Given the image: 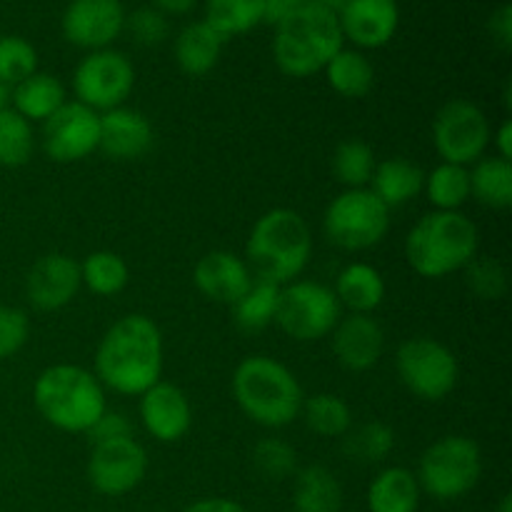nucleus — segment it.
<instances>
[{
  "instance_id": "40",
  "label": "nucleus",
  "mask_w": 512,
  "mask_h": 512,
  "mask_svg": "<svg viewBox=\"0 0 512 512\" xmlns=\"http://www.w3.org/2000/svg\"><path fill=\"white\" fill-rule=\"evenodd\" d=\"M465 283H468L470 293L480 300H500L508 293V273H505L503 263L495 258L475 255L465 265Z\"/></svg>"
},
{
  "instance_id": "36",
  "label": "nucleus",
  "mask_w": 512,
  "mask_h": 512,
  "mask_svg": "<svg viewBox=\"0 0 512 512\" xmlns=\"http://www.w3.org/2000/svg\"><path fill=\"white\" fill-rule=\"evenodd\" d=\"M345 455L355 463L373 465L383 463L395 448V430L388 423H380V420H370V423L358 425V428H350V433L345 435Z\"/></svg>"
},
{
  "instance_id": "39",
  "label": "nucleus",
  "mask_w": 512,
  "mask_h": 512,
  "mask_svg": "<svg viewBox=\"0 0 512 512\" xmlns=\"http://www.w3.org/2000/svg\"><path fill=\"white\" fill-rule=\"evenodd\" d=\"M253 465L265 480H288L298 473V450L283 438H263L253 448Z\"/></svg>"
},
{
  "instance_id": "26",
  "label": "nucleus",
  "mask_w": 512,
  "mask_h": 512,
  "mask_svg": "<svg viewBox=\"0 0 512 512\" xmlns=\"http://www.w3.org/2000/svg\"><path fill=\"white\" fill-rule=\"evenodd\" d=\"M423 183L425 170L420 165H415L408 158H388L375 165L368 188L393 210L403 208L410 200L418 198L423 193Z\"/></svg>"
},
{
  "instance_id": "27",
  "label": "nucleus",
  "mask_w": 512,
  "mask_h": 512,
  "mask_svg": "<svg viewBox=\"0 0 512 512\" xmlns=\"http://www.w3.org/2000/svg\"><path fill=\"white\" fill-rule=\"evenodd\" d=\"M295 512H340L343 510V485L325 465H308L293 475Z\"/></svg>"
},
{
  "instance_id": "31",
  "label": "nucleus",
  "mask_w": 512,
  "mask_h": 512,
  "mask_svg": "<svg viewBox=\"0 0 512 512\" xmlns=\"http://www.w3.org/2000/svg\"><path fill=\"white\" fill-rule=\"evenodd\" d=\"M80 283L98 298H113L128 288L130 268L123 255L113 250H95L80 263Z\"/></svg>"
},
{
  "instance_id": "16",
  "label": "nucleus",
  "mask_w": 512,
  "mask_h": 512,
  "mask_svg": "<svg viewBox=\"0 0 512 512\" xmlns=\"http://www.w3.org/2000/svg\"><path fill=\"white\" fill-rule=\"evenodd\" d=\"M80 288V263L65 253L43 255L25 275V298L40 313L68 308L78 298Z\"/></svg>"
},
{
  "instance_id": "38",
  "label": "nucleus",
  "mask_w": 512,
  "mask_h": 512,
  "mask_svg": "<svg viewBox=\"0 0 512 512\" xmlns=\"http://www.w3.org/2000/svg\"><path fill=\"white\" fill-rule=\"evenodd\" d=\"M38 73V50L23 35H0V83L13 88Z\"/></svg>"
},
{
  "instance_id": "10",
  "label": "nucleus",
  "mask_w": 512,
  "mask_h": 512,
  "mask_svg": "<svg viewBox=\"0 0 512 512\" xmlns=\"http://www.w3.org/2000/svg\"><path fill=\"white\" fill-rule=\"evenodd\" d=\"M340 318L343 308L330 285L318 280H293L280 288L275 325L295 343L330 338Z\"/></svg>"
},
{
  "instance_id": "37",
  "label": "nucleus",
  "mask_w": 512,
  "mask_h": 512,
  "mask_svg": "<svg viewBox=\"0 0 512 512\" xmlns=\"http://www.w3.org/2000/svg\"><path fill=\"white\" fill-rule=\"evenodd\" d=\"M375 150L365 140H343L333 153V173L345 188H368L375 173Z\"/></svg>"
},
{
  "instance_id": "22",
  "label": "nucleus",
  "mask_w": 512,
  "mask_h": 512,
  "mask_svg": "<svg viewBox=\"0 0 512 512\" xmlns=\"http://www.w3.org/2000/svg\"><path fill=\"white\" fill-rule=\"evenodd\" d=\"M225 38L205 20H193L185 25L173 43V58L178 68L190 78H203L213 73L223 55Z\"/></svg>"
},
{
  "instance_id": "30",
  "label": "nucleus",
  "mask_w": 512,
  "mask_h": 512,
  "mask_svg": "<svg viewBox=\"0 0 512 512\" xmlns=\"http://www.w3.org/2000/svg\"><path fill=\"white\" fill-rule=\"evenodd\" d=\"M298 420L318 438H345L353 428V410L340 395L315 393L303 398Z\"/></svg>"
},
{
  "instance_id": "5",
  "label": "nucleus",
  "mask_w": 512,
  "mask_h": 512,
  "mask_svg": "<svg viewBox=\"0 0 512 512\" xmlns=\"http://www.w3.org/2000/svg\"><path fill=\"white\" fill-rule=\"evenodd\" d=\"M343 45L338 13L318 3H305L273 25L270 53L280 73L303 80L323 73Z\"/></svg>"
},
{
  "instance_id": "12",
  "label": "nucleus",
  "mask_w": 512,
  "mask_h": 512,
  "mask_svg": "<svg viewBox=\"0 0 512 512\" xmlns=\"http://www.w3.org/2000/svg\"><path fill=\"white\" fill-rule=\"evenodd\" d=\"M73 100L83 103L95 113H108L120 108L133 95L135 65L125 53L115 48L93 50L73 70Z\"/></svg>"
},
{
  "instance_id": "13",
  "label": "nucleus",
  "mask_w": 512,
  "mask_h": 512,
  "mask_svg": "<svg viewBox=\"0 0 512 512\" xmlns=\"http://www.w3.org/2000/svg\"><path fill=\"white\" fill-rule=\"evenodd\" d=\"M85 473L95 493L105 498H120L133 493L148 475V450L133 435L95 443L90 445Z\"/></svg>"
},
{
  "instance_id": "24",
  "label": "nucleus",
  "mask_w": 512,
  "mask_h": 512,
  "mask_svg": "<svg viewBox=\"0 0 512 512\" xmlns=\"http://www.w3.org/2000/svg\"><path fill=\"white\" fill-rule=\"evenodd\" d=\"M65 103H68V90H65V85L60 83V78L43 73V70H38V73H33L30 78L13 85L8 100L10 108L18 115H23V118L33 125H43L45 120L53 113H58Z\"/></svg>"
},
{
  "instance_id": "17",
  "label": "nucleus",
  "mask_w": 512,
  "mask_h": 512,
  "mask_svg": "<svg viewBox=\"0 0 512 512\" xmlns=\"http://www.w3.org/2000/svg\"><path fill=\"white\" fill-rule=\"evenodd\" d=\"M340 33L355 50L385 48L400 28L398 0H345L338 10Z\"/></svg>"
},
{
  "instance_id": "11",
  "label": "nucleus",
  "mask_w": 512,
  "mask_h": 512,
  "mask_svg": "<svg viewBox=\"0 0 512 512\" xmlns=\"http://www.w3.org/2000/svg\"><path fill=\"white\" fill-rule=\"evenodd\" d=\"M488 115L478 103L465 98H453L438 110L433 120V145L440 155V163H453L470 168L485 158L490 148Z\"/></svg>"
},
{
  "instance_id": "19",
  "label": "nucleus",
  "mask_w": 512,
  "mask_h": 512,
  "mask_svg": "<svg viewBox=\"0 0 512 512\" xmlns=\"http://www.w3.org/2000/svg\"><path fill=\"white\" fill-rule=\"evenodd\" d=\"M333 355L350 373H365L383 358L385 330L373 315L348 313L338 320L330 333Z\"/></svg>"
},
{
  "instance_id": "51",
  "label": "nucleus",
  "mask_w": 512,
  "mask_h": 512,
  "mask_svg": "<svg viewBox=\"0 0 512 512\" xmlns=\"http://www.w3.org/2000/svg\"><path fill=\"white\" fill-rule=\"evenodd\" d=\"M8 100H10V88H5V85L0 83V108H8Z\"/></svg>"
},
{
  "instance_id": "23",
  "label": "nucleus",
  "mask_w": 512,
  "mask_h": 512,
  "mask_svg": "<svg viewBox=\"0 0 512 512\" xmlns=\"http://www.w3.org/2000/svg\"><path fill=\"white\" fill-rule=\"evenodd\" d=\"M340 308L358 315H373L385 300V278L375 265L355 260L338 273L333 285Z\"/></svg>"
},
{
  "instance_id": "25",
  "label": "nucleus",
  "mask_w": 512,
  "mask_h": 512,
  "mask_svg": "<svg viewBox=\"0 0 512 512\" xmlns=\"http://www.w3.org/2000/svg\"><path fill=\"white\" fill-rule=\"evenodd\" d=\"M423 490H420L418 478L413 470L403 465H390L383 468L368 485V503L370 512H418Z\"/></svg>"
},
{
  "instance_id": "46",
  "label": "nucleus",
  "mask_w": 512,
  "mask_h": 512,
  "mask_svg": "<svg viewBox=\"0 0 512 512\" xmlns=\"http://www.w3.org/2000/svg\"><path fill=\"white\" fill-rule=\"evenodd\" d=\"M305 3H313V0H265L263 23L278 25L285 15L293 13L295 8H300V5H305Z\"/></svg>"
},
{
  "instance_id": "41",
  "label": "nucleus",
  "mask_w": 512,
  "mask_h": 512,
  "mask_svg": "<svg viewBox=\"0 0 512 512\" xmlns=\"http://www.w3.org/2000/svg\"><path fill=\"white\" fill-rule=\"evenodd\" d=\"M125 30L138 45L155 48V45H163L168 40L170 20L153 5H143V8H135L133 13L125 15Z\"/></svg>"
},
{
  "instance_id": "34",
  "label": "nucleus",
  "mask_w": 512,
  "mask_h": 512,
  "mask_svg": "<svg viewBox=\"0 0 512 512\" xmlns=\"http://www.w3.org/2000/svg\"><path fill=\"white\" fill-rule=\"evenodd\" d=\"M280 285L265 283V280H253L248 290L240 295L238 303H233V320L245 333H260V330L275 325L278 315Z\"/></svg>"
},
{
  "instance_id": "3",
  "label": "nucleus",
  "mask_w": 512,
  "mask_h": 512,
  "mask_svg": "<svg viewBox=\"0 0 512 512\" xmlns=\"http://www.w3.org/2000/svg\"><path fill=\"white\" fill-rule=\"evenodd\" d=\"M230 390L240 413L268 430L293 425L300 418L305 398L298 375L270 355H248L240 360Z\"/></svg>"
},
{
  "instance_id": "45",
  "label": "nucleus",
  "mask_w": 512,
  "mask_h": 512,
  "mask_svg": "<svg viewBox=\"0 0 512 512\" xmlns=\"http://www.w3.org/2000/svg\"><path fill=\"white\" fill-rule=\"evenodd\" d=\"M490 145L495 148L493 155H498V158L503 160H510L512 163V120L510 118H505L503 123L493 130V135H490Z\"/></svg>"
},
{
  "instance_id": "4",
  "label": "nucleus",
  "mask_w": 512,
  "mask_h": 512,
  "mask_svg": "<svg viewBox=\"0 0 512 512\" xmlns=\"http://www.w3.org/2000/svg\"><path fill=\"white\" fill-rule=\"evenodd\" d=\"M33 405L40 418L60 433L85 435L108 410V390L93 370L55 363L40 370L33 383Z\"/></svg>"
},
{
  "instance_id": "32",
  "label": "nucleus",
  "mask_w": 512,
  "mask_h": 512,
  "mask_svg": "<svg viewBox=\"0 0 512 512\" xmlns=\"http://www.w3.org/2000/svg\"><path fill=\"white\" fill-rule=\"evenodd\" d=\"M423 193L433 210H463L470 200V168L453 163H438L425 173Z\"/></svg>"
},
{
  "instance_id": "7",
  "label": "nucleus",
  "mask_w": 512,
  "mask_h": 512,
  "mask_svg": "<svg viewBox=\"0 0 512 512\" xmlns=\"http://www.w3.org/2000/svg\"><path fill=\"white\" fill-rule=\"evenodd\" d=\"M423 495L435 500H458L468 495L483 478V453L468 435H443L425 448L418 463Z\"/></svg>"
},
{
  "instance_id": "44",
  "label": "nucleus",
  "mask_w": 512,
  "mask_h": 512,
  "mask_svg": "<svg viewBox=\"0 0 512 512\" xmlns=\"http://www.w3.org/2000/svg\"><path fill=\"white\" fill-rule=\"evenodd\" d=\"M490 35L503 50L512 48V8L508 3L490 15Z\"/></svg>"
},
{
  "instance_id": "33",
  "label": "nucleus",
  "mask_w": 512,
  "mask_h": 512,
  "mask_svg": "<svg viewBox=\"0 0 512 512\" xmlns=\"http://www.w3.org/2000/svg\"><path fill=\"white\" fill-rule=\"evenodd\" d=\"M265 18V0H205V23L225 40L250 33Z\"/></svg>"
},
{
  "instance_id": "50",
  "label": "nucleus",
  "mask_w": 512,
  "mask_h": 512,
  "mask_svg": "<svg viewBox=\"0 0 512 512\" xmlns=\"http://www.w3.org/2000/svg\"><path fill=\"white\" fill-rule=\"evenodd\" d=\"M495 512H512V498H510V495H503V500H500Z\"/></svg>"
},
{
  "instance_id": "1",
  "label": "nucleus",
  "mask_w": 512,
  "mask_h": 512,
  "mask_svg": "<svg viewBox=\"0 0 512 512\" xmlns=\"http://www.w3.org/2000/svg\"><path fill=\"white\" fill-rule=\"evenodd\" d=\"M165 343L153 318L128 313L115 320L100 338L93 373L105 390L125 398H140L163 380Z\"/></svg>"
},
{
  "instance_id": "9",
  "label": "nucleus",
  "mask_w": 512,
  "mask_h": 512,
  "mask_svg": "<svg viewBox=\"0 0 512 512\" xmlns=\"http://www.w3.org/2000/svg\"><path fill=\"white\" fill-rule=\"evenodd\" d=\"M395 370L405 390L425 403L448 398L460 378V365L453 350L428 335L408 338L398 345Z\"/></svg>"
},
{
  "instance_id": "47",
  "label": "nucleus",
  "mask_w": 512,
  "mask_h": 512,
  "mask_svg": "<svg viewBox=\"0 0 512 512\" xmlns=\"http://www.w3.org/2000/svg\"><path fill=\"white\" fill-rule=\"evenodd\" d=\"M185 512H248L240 503L228 498H203L190 503Z\"/></svg>"
},
{
  "instance_id": "14",
  "label": "nucleus",
  "mask_w": 512,
  "mask_h": 512,
  "mask_svg": "<svg viewBox=\"0 0 512 512\" xmlns=\"http://www.w3.org/2000/svg\"><path fill=\"white\" fill-rule=\"evenodd\" d=\"M45 158L70 165L98 153L100 115L78 100H68L58 113L50 115L40 133Z\"/></svg>"
},
{
  "instance_id": "8",
  "label": "nucleus",
  "mask_w": 512,
  "mask_h": 512,
  "mask_svg": "<svg viewBox=\"0 0 512 512\" xmlns=\"http://www.w3.org/2000/svg\"><path fill=\"white\" fill-rule=\"evenodd\" d=\"M393 210L370 188H345L323 213V233L345 253H363L385 240Z\"/></svg>"
},
{
  "instance_id": "29",
  "label": "nucleus",
  "mask_w": 512,
  "mask_h": 512,
  "mask_svg": "<svg viewBox=\"0 0 512 512\" xmlns=\"http://www.w3.org/2000/svg\"><path fill=\"white\" fill-rule=\"evenodd\" d=\"M470 198L490 210H508L512 205V163L485 155L470 165Z\"/></svg>"
},
{
  "instance_id": "28",
  "label": "nucleus",
  "mask_w": 512,
  "mask_h": 512,
  "mask_svg": "<svg viewBox=\"0 0 512 512\" xmlns=\"http://www.w3.org/2000/svg\"><path fill=\"white\" fill-rule=\"evenodd\" d=\"M325 80L333 88V93H338L340 98L348 100H360L373 90L375 85V68L373 60L363 53V50H355L343 45L338 53L333 55L328 65L323 70Z\"/></svg>"
},
{
  "instance_id": "6",
  "label": "nucleus",
  "mask_w": 512,
  "mask_h": 512,
  "mask_svg": "<svg viewBox=\"0 0 512 512\" xmlns=\"http://www.w3.org/2000/svg\"><path fill=\"white\" fill-rule=\"evenodd\" d=\"M480 233L463 210H433L410 228L405 260L420 278L440 280L460 273L478 255Z\"/></svg>"
},
{
  "instance_id": "15",
  "label": "nucleus",
  "mask_w": 512,
  "mask_h": 512,
  "mask_svg": "<svg viewBox=\"0 0 512 512\" xmlns=\"http://www.w3.org/2000/svg\"><path fill=\"white\" fill-rule=\"evenodd\" d=\"M125 15L123 0H70L60 18V30L70 45L93 53L113 48L125 33Z\"/></svg>"
},
{
  "instance_id": "2",
  "label": "nucleus",
  "mask_w": 512,
  "mask_h": 512,
  "mask_svg": "<svg viewBox=\"0 0 512 512\" xmlns=\"http://www.w3.org/2000/svg\"><path fill=\"white\" fill-rule=\"evenodd\" d=\"M243 258L255 280L280 288L293 283L313 258V233L308 220L293 208L268 210L250 228Z\"/></svg>"
},
{
  "instance_id": "43",
  "label": "nucleus",
  "mask_w": 512,
  "mask_h": 512,
  "mask_svg": "<svg viewBox=\"0 0 512 512\" xmlns=\"http://www.w3.org/2000/svg\"><path fill=\"white\" fill-rule=\"evenodd\" d=\"M85 435H88L90 445L108 443V440L130 438V435H133V425H130L128 415L120 413V410L108 408L98 420H95V425Z\"/></svg>"
},
{
  "instance_id": "20",
  "label": "nucleus",
  "mask_w": 512,
  "mask_h": 512,
  "mask_svg": "<svg viewBox=\"0 0 512 512\" xmlns=\"http://www.w3.org/2000/svg\"><path fill=\"white\" fill-rule=\"evenodd\" d=\"M153 123L140 110L120 105V108L100 113V143L98 150L118 163L140 160L153 148Z\"/></svg>"
},
{
  "instance_id": "42",
  "label": "nucleus",
  "mask_w": 512,
  "mask_h": 512,
  "mask_svg": "<svg viewBox=\"0 0 512 512\" xmlns=\"http://www.w3.org/2000/svg\"><path fill=\"white\" fill-rule=\"evenodd\" d=\"M30 338V318L15 305H0V363L25 348Z\"/></svg>"
},
{
  "instance_id": "18",
  "label": "nucleus",
  "mask_w": 512,
  "mask_h": 512,
  "mask_svg": "<svg viewBox=\"0 0 512 512\" xmlns=\"http://www.w3.org/2000/svg\"><path fill=\"white\" fill-rule=\"evenodd\" d=\"M140 423L158 443H178L193 428V405L178 385L158 380L140 395Z\"/></svg>"
},
{
  "instance_id": "21",
  "label": "nucleus",
  "mask_w": 512,
  "mask_h": 512,
  "mask_svg": "<svg viewBox=\"0 0 512 512\" xmlns=\"http://www.w3.org/2000/svg\"><path fill=\"white\" fill-rule=\"evenodd\" d=\"M253 273L243 255L230 250H213L205 253L193 268V285L203 298L220 305L238 303L240 295L253 285Z\"/></svg>"
},
{
  "instance_id": "35",
  "label": "nucleus",
  "mask_w": 512,
  "mask_h": 512,
  "mask_svg": "<svg viewBox=\"0 0 512 512\" xmlns=\"http://www.w3.org/2000/svg\"><path fill=\"white\" fill-rule=\"evenodd\" d=\"M35 153L33 123L15 113L13 108H0V168H23Z\"/></svg>"
},
{
  "instance_id": "49",
  "label": "nucleus",
  "mask_w": 512,
  "mask_h": 512,
  "mask_svg": "<svg viewBox=\"0 0 512 512\" xmlns=\"http://www.w3.org/2000/svg\"><path fill=\"white\" fill-rule=\"evenodd\" d=\"M313 3H318V5H323V8H328V10H333V13H338V10L343 8L345 0H313Z\"/></svg>"
},
{
  "instance_id": "48",
  "label": "nucleus",
  "mask_w": 512,
  "mask_h": 512,
  "mask_svg": "<svg viewBox=\"0 0 512 512\" xmlns=\"http://www.w3.org/2000/svg\"><path fill=\"white\" fill-rule=\"evenodd\" d=\"M198 0H150L153 8H158L165 15H185L195 8Z\"/></svg>"
}]
</instances>
